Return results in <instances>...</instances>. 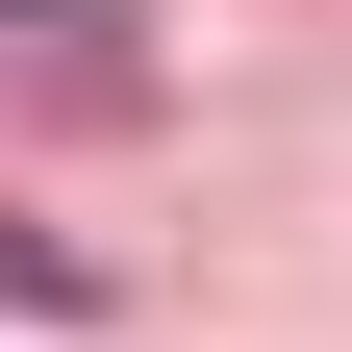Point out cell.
I'll use <instances>...</instances> for the list:
<instances>
[{"mask_svg":"<svg viewBox=\"0 0 352 352\" xmlns=\"http://www.w3.org/2000/svg\"><path fill=\"white\" fill-rule=\"evenodd\" d=\"M0 302H25V327H76V302H101V252H76V227H0Z\"/></svg>","mask_w":352,"mask_h":352,"instance_id":"cell-1","label":"cell"},{"mask_svg":"<svg viewBox=\"0 0 352 352\" xmlns=\"http://www.w3.org/2000/svg\"><path fill=\"white\" fill-rule=\"evenodd\" d=\"M0 25H126V0H0Z\"/></svg>","mask_w":352,"mask_h":352,"instance_id":"cell-2","label":"cell"}]
</instances>
